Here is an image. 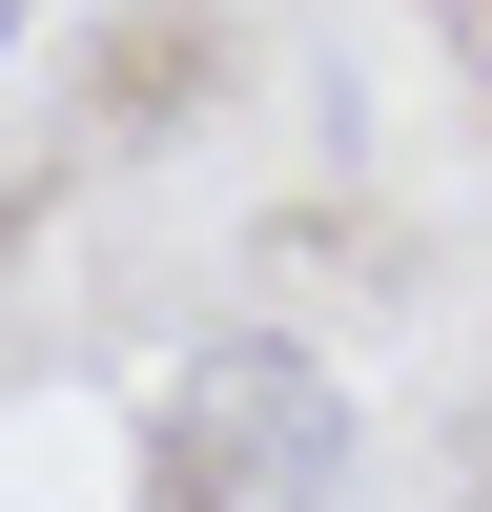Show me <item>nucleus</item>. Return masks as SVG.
<instances>
[{"label":"nucleus","mask_w":492,"mask_h":512,"mask_svg":"<svg viewBox=\"0 0 492 512\" xmlns=\"http://www.w3.org/2000/svg\"><path fill=\"white\" fill-rule=\"evenodd\" d=\"M0 41H21V0H0Z\"/></svg>","instance_id":"f03ea898"},{"label":"nucleus","mask_w":492,"mask_h":512,"mask_svg":"<svg viewBox=\"0 0 492 512\" xmlns=\"http://www.w3.org/2000/svg\"><path fill=\"white\" fill-rule=\"evenodd\" d=\"M328 472H349V390L308 349L226 328L164 369V512H328Z\"/></svg>","instance_id":"f257e3e1"}]
</instances>
